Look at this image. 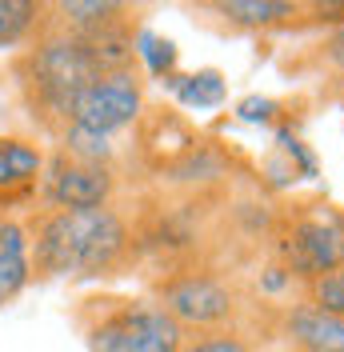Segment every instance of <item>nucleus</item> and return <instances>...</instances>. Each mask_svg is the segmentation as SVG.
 <instances>
[{
	"label": "nucleus",
	"instance_id": "4468645a",
	"mask_svg": "<svg viewBox=\"0 0 344 352\" xmlns=\"http://www.w3.org/2000/svg\"><path fill=\"white\" fill-rule=\"evenodd\" d=\"M136 56L144 60L152 76H169L172 80V68H176V44L164 41V36H156L149 28H140L136 32Z\"/></svg>",
	"mask_w": 344,
	"mask_h": 352
},
{
	"label": "nucleus",
	"instance_id": "f257e3e1",
	"mask_svg": "<svg viewBox=\"0 0 344 352\" xmlns=\"http://www.w3.org/2000/svg\"><path fill=\"white\" fill-rule=\"evenodd\" d=\"M36 280H100L132 256V228L112 204L105 208H36L24 220Z\"/></svg>",
	"mask_w": 344,
	"mask_h": 352
},
{
	"label": "nucleus",
	"instance_id": "2eb2a0df",
	"mask_svg": "<svg viewBox=\"0 0 344 352\" xmlns=\"http://www.w3.org/2000/svg\"><path fill=\"white\" fill-rule=\"evenodd\" d=\"M308 305H316L321 312H332V316H344V264L316 276V280H308Z\"/></svg>",
	"mask_w": 344,
	"mask_h": 352
},
{
	"label": "nucleus",
	"instance_id": "f03ea898",
	"mask_svg": "<svg viewBox=\"0 0 344 352\" xmlns=\"http://www.w3.org/2000/svg\"><path fill=\"white\" fill-rule=\"evenodd\" d=\"M105 68L96 56L68 32H56L44 24V32L17 56V80H21L24 104L32 109V120H41L44 132L61 136L72 100L85 92Z\"/></svg>",
	"mask_w": 344,
	"mask_h": 352
},
{
	"label": "nucleus",
	"instance_id": "a211bd4d",
	"mask_svg": "<svg viewBox=\"0 0 344 352\" xmlns=\"http://www.w3.org/2000/svg\"><path fill=\"white\" fill-rule=\"evenodd\" d=\"M324 56H328V60L344 72V24H336V32L328 36V44H324Z\"/></svg>",
	"mask_w": 344,
	"mask_h": 352
},
{
	"label": "nucleus",
	"instance_id": "dca6fc26",
	"mask_svg": "<svg viewBox=\"0 0 344 352\" xmlns=\"http://www.w3.org/2000/svg\"><path fill=\"white\" fill-rule=\"evenodd\" d=\"M180 352H252L248 340L233 329H220V332H200V336H189Z\"/></svg>",
	"mask_w": 344,
	"mask_h": 352
},
{
	"label": "nucleus",
	"instance_id": "7ed1b4c3",
	"mask_svg": "<svg viewBox=\"0 0 344 352\" xmlns=\"http://www.w3.org/2000/svg\"><path fill=\"white\" fill-rule=\"evenodd\" d=\"M140 109H144V80L136 76V68L96 76L68 109L65 132L56 136L61 153L108 164L112 160V140L136 124Z\"/></svg>",
	"mask_w": 344,
	"mask_h": 352
},
{
	"label": "nucleus",
	"instance_id": "1a4fd4ad",
	"mask_svg": "<svg viewBox=\"0 0 344 352\" xmlns=\"http://www.w3.org/2000/svg\"><path fill=\"white\" fill-rule=\"evenodd\" d=\"M284 340L292 352H344V316L321 312L316 305H292L284 312Z\"/></svg>",
	"mask_w": 344,
	"mask_h": 352
},
{
	"label": "nucleus",
	"instance_id": "9b49d317",
	"mask_svg": "<svg viewBox=\"0 0 344 352\" xmlns=\"http://www.w3.org/2000/svg\"><path fill=\"white\" fill-rule=\"evenodd\" d=\"M48 24V4L0 0V48H28Z\"/></svg>",
	"mask_w": 344,
	"mask_h": 352
},
{
	"label": "nucleus",
	"instance_id": "f8f14e48",
	"mask_svg": "<svg viewBox=\"0 0 344 352\" xmlns=\"http://www.w3.org/2000/svg\"><path fill=\"white\" fill-rule=\"evenodd\" d=\"M216 12L228 24H240V28H277V24L297 21L301 4H288V0H224V4H216Z\"/></svg>",
	"mask_w": 344,
	"mask_h": 352
},
{
	"label": "nucleus",
	"instance_id": "f3484780",
	"mask_svg": "<svg viewBox=\"0 0 344 352\" xmlns=\"http://www.w3.org/2000/svg\"><path fill=\"white\" fill-rule=\"evenodd\" d=\"M237 116L240 120H248V124H268V120L277 116V104L264 100V96H248V100H240L237 104Z\"/></svg>",
	"mask_w": 344,
	"mask_h": 352
},
{
	"label": "nucleus",
	"instance_id": "ddd939ff",
	"mask_svg": "<svg viewBox=\"0 0 344 352\" xmlns=\"http://www.w3.org/2000/svg\"><path fill=\"white\" fill-rule=\"evenodd\" d=\"M169 85L184 109H216V104H224V92H228L224 76L216 68H204V72H193V76H172Z\"/></svg>",
	"mask_w": 344,
	"mask_h": 352
},
{
	"label": "nucleus",
	"instance_id": "0eeeda50",
	"mask_svg": "<svg viewBox=\"0 0 344 352\" xmlns=\"http://www.w3.org/2000/svg\"><path fill=\"white\" fill-rule=\"evenodd\" d=\"M112 188H116V176H112L108 164L52 153L44 160L36 197H41L44 208H105L112 200Z\"/></svg>",
	"mask_w": 344,
	"mask_h": 352
},
{
	"label": "nucleus",
	"instance_id": "39448f33",
	"mask_svg": "<svg viewBox=\"0 0 344 352\" xmlns=\"http://www.w3.org/2000/svg\"><path fill=\"white\" fill-rule=\"evenodd\" d=\"M280 261L288 276L297 280H316L324 272L344 264V212L328 204H308L292 217L288 232L280 236Z\"/></svg>",
	"mask_w": 344,
	"mask_h": 352
},
{
	"label": "nucleus",
	"instance_id": "9d476101",
	"mask_svg": "<svg viewBox=\"0 0 344 352\" xmlns=\"http://www.w3.org/2000/svg\"><path fill=\"white\" fill-rule=\"evenodd\" d=\"M28 285H32V261H28L24 220H0V308L12 305Z\"/></svg>",
	"mask_w": 344,
	"mask_h": 352
},
{
	"label": "nucleus",
	"instance_id": "6e6552de",
	"mask_svg": "<svg viewBox=\"0 0 344 352\" xmlns=\"http://www.w3.org/2000/svg\"><path fill=\"white\" fill-rule=\"evenodd\" d=\"M44 148L24 136H0V208L28 204L41 192L44 176Z\"/></svg>",
	"mask_w": 344,
	"mask_h": 352
},
{
	"label": "nucleus",
	"instance_id": "20e7f679",
	"mask_svg": "<svg viewBox=\"0 0 344 352\" xmlns=\"http://www.w3.org/2000/svg\"><path fill=\"white\" fill-rule=\"evenodd\" d=\"M88 352H180L184 329L152 300H85L80 312Z\"/></svg>",
	"mask_w": 344,
	"mask_h": 352
},
{
	"label": "nucleus",
	"instance_id": "423d86ee",
	"mask_svg": "<svg viewBox=\"0 0 344 352\" xmlns=\"http://www.w3.org/2000/svg\"><path fill=\"white\" fill-rule=\"evenodd\" d=\"M160 308L180 329L220 332L237 316V292L213 272H184L160 288Z\"/></svg>",
	"mask_w": 344,
	"mask_h": 352
}]
</instances>
